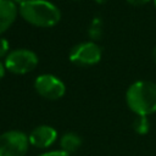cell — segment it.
Instances as JSON below:
<instances>
[{
	"mask_svg": "<svg viewBox=\"0 0 156 156\" xmlns=\"http://www.w3.org/2000/svg\"><path fill=\"white\" fill-rule=\"evenodd\" d=\"M18 12L24 21L41 28L54 27L61 20L58 7L48 0H26L20 4Z\"/></svg>",
	"mask_w": 156,
	"mask_h": 156,
	"instance_id": "6da1fadb",
	"label": "cell"
},
{
	"mask_svg": "<svg viewBox=\"0 0 156 156\" xmlns=\"http://www.w3.org/2000/svg\"><path fill=\"white\" fill-rule=\"evenodd\" d=\"M128 107L138 116L156 112V84L147 80L134 82L126 93Z\"/></svg>",
	"mask_w": 156,
	"mask_h": 156,
	"instance_id": "7a4b0ae2",
	"label": "cell"
},
{
	"mask_svg": "<svg viewBox=\"0 0 156 156\" xmlns=\"http://www.w3.org/2000/svg\"><path fill=\"white\" fill-rule=\"evenodd\" d=\"M38 65V56L28 49H17L10 51L5 57V68L15 74H26L32 72Z\"/></svg>",
	"mask_w": 156,
	"mask_h": 156,
	"instance_id": "3957f363",
	"label": "cell"
},
{
	"mask_svg": "<svg viewBox=\"0 0 156 156\" xmlns=\"http://www.w3.org/2000/svg\"><path fill=\"white\" fill-rule=\"evenodd\" d=\"M28 146V136L21 130H9L0 134V156H24Z\"/></svg>",
	"mask_w": 156,
	"mask_h": 156,
	"instance_id": "277c9868",
	"label": "cell"
},
{
	"mask_svg": "<svg viewBox=\"0 0 156 156\" xmlns=\"http://www.w3.org/2000/svg\"><path fill=\"white\" fill-rule=\"evenodd\" d=\"M101 48L94 41L77 44L69 52V61L78 66H93L101 60Z\"/></svg>",
	"mask_w": 156,
	"mask_h": 156,
	"instance_id": "5b68a950",
	"label": "cell"
},
{
	"mask_svg": "<svg viewBox=\"0 0 156 156\" xmlns=\"http://www.w3.org/2000/svg\"><path fill=\"white\" fill-rule=\"evenodd\" d=\"M34 89L40 96L48 100L61 99L66 93L63 82L52 74L38 76L34 80Z\"/></svg>",
	"mask_w": 156,
	"mask_h": 156,
	"instance_id": "8992f818",
	"label": "cell"
},
{
	"mask_svg": "<svg viewBox=\"0 0 156 156\" xmlns=\"http://www.w3.org/2000/svg\"><path fill=\"white\" fill-rule=\"evenodd\" d=\"M56 139H57L56 129L50 126H44V124L35 127L28 136L29 144L38 149H45V147L51 146L56 141Z\"/></svg>",
	"mask_w": 156,
	"mask_h": 156,
	"instance_id": "52a82bcc",
	"label": "cell"
},
{
	"mask_svg": "<svg viewBox=\"0 0 156 156\" xmlns=\"http://www.w3.org/2000/svg\"><path fill=\"white\" fill-rule=\"evenodd\" d=\"M17 7L12 0H0V35L15 22Z\"/></svg>",
	"mask_w": 156,
	"mask_h": 156,
	"instance_id": "ba28073f",
	"label": "cell"
},
{
	"mask_svg": "<svg viewBox=\"0 0 156 156\" xmlns=\"http://www.w3.org/2000/svg\"><path fill=\"white\" fill-rule=\"evenodd\" d=\"M60 145L62 147V150L67 154H72V152H76L80 145H82V139L78 134L73 133V132H67L62 135L61 138V141H60Z\"/></svg>",
	"mask_w": 156,
	"mask_h": 156,
	"instance_id": "9c48e42d",
	"label": "cell"
},
{
	"mask_svg": "<svg viewBox=\"0 0 156 156\" xmlns=\"http://www.w3.org/2000/svg\"><path fill=\"white\" fill-rule=\"evenodd\" d=\"M133 128L138 134H146L150 128V123L147 116H138L133 122Z\"/></svg>",
	"mask_w": 156,
	"mask_h": 156,
	"instance_id": "30bf717a",
	"label": "cell"
},
{
	"mask_svg": "<svg viewBox=\"0 0 156 156\" xmlns=\"http://www.w3.org/2000/svg\"><path fill=\"white\" fill-rule=\"evenodd\" d=\"M9 55V41L7 39L0 38V58L6 57Z\"/></svg>",
	"mask_w": 156,
	"mask_h": 156,
	"instance_id": "8fae6325",
	"label": "cell"
},
{
	"mask_svg": "<svg viewBox=\"0 0 156 156\" xmlns=\"http://www.w3.org/2000/svg\"><path fill=\"white\" fill-rule=\"evenodd\" d=\"M39 156H71V155L65 152L63 150H55V151H48V152L40 154Z\"/></svg>",
	"mask_w": 156,
	"mask_h": 156,
	"instance_id": "7c38bea8",
	"label": "cell"
},
{
	"mask_svg": "<svg viewBox=\"0 0 156 156\" xmlns=\"http://www.w3.org/2000/svg\"><path fill=\"white\" fill-rule=\"evenodd\" d=\"M150 0H127V2L129 5H133V6H143L145 4H147Z\"/></svg>",
	"mask_w": 156,
	"mask_h": 156,
	"instance_id": "4fadbf2b",
	"label": "cell"
},
{
	"mask_svg": "<svg viewBox=\"0 0 156 156\" xmlns=\"http://www.w3.org/2000/svg\"><path fill=\"white\" fill-rule=\"evenodd\" d=\"M4 74H5V66H4V65H2V62L0 61V80L2 79Z\"/></svg>",
	"mask_w": 156,
	"mask_h": 156,
	"instance_id": "5bb4252c",
	"label": "cell"
},
{
	"mask_svg": "<svg viewBox=\"0 0 156 156\" xmlns=\"http://www.w3.org/2000/svg\"><path fill=\"white\" fill-rule=\"evenodd\" d=\"M151 56H152V60H154V62L156 63V46L154 48V50H152V54H151Z\"/></svg>",
	"mask_w": 156,
	"mask_h": 156,
	"instance_id": "9a60e30c",
	"label": "cell"
},
{
	"mask_svg": "<svg viewBox=\"0 0 156 156\" xmlns=\"http://www.w3.org/2000/svg\"><path fill=\"white\" fill-rule=\"evenodd\" d=\"M13 2H20V4H22L23 1H26V0H12Z\"/></svg>",
	"mask_w": 156,
	"mask_h": 156,
	"instance_id": "2e32d148",
	"label": "cell"
},
{
	"mask_svg": "<svg viewBox=\"0 0 156 156\" xmlns=\"http://www.w3.org/2000/svg\"><path fill=\"white\" fill-rule=\"evenodd\" d=\"M95 1H96V2H100V4H102V2H105L106 0H95Z\"/></svg>",
	"mask_w": 156,
	"mask_h": 156,
	"instance_id": "e0dca14e",
	"label": "cell"
},
{
	"mask_svg": "<svg viewBox=\"0 0 156 156\" xmlns=\"http://www.w3.org/2000/svg\"><path fill=\"white\" fill-rule=\"evenodd\" d=\"M154 4H155V6H156V0H154Z\"/></svg>",
	"mask_w": 156,
	"mask_h": 156,
	"instance_id": "ac0fdd59",
	"label": "cell"
}]
</instances>
